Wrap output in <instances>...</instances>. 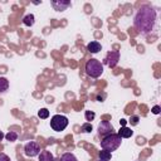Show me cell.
Returning <instances> with one entry per match:
<instances>
[{"instance_id":"obj_1","label":"cell","mask_w":161,"mask_h":161,"mask_svg":"<svg viewBox=\"0 0 161 161\" xmlns=\"http://www.w3.org/2000/svg\"><path fill=\"white\" fill-rule=\"evenodd\" d=\"M156 24H157L156 10L152 6L142 5L136 13L133 19V25L136 30L143 35H147L156 29Z\"/></svg>"},{"instance_id":"obj_2","label":"cell","mask_w":161,"mask_h":161,"mask_svg":"<svg viewBox=\"0 0 161 161\" xmlns=\"http://www.w3.org/2000/svg\"><path fill=\"white\" fill-rule=\"evenodd\" d=\"M121 142H122V138L117 135V133H111V135H107L106 137L102 138L101 141V147L102 150H106V151H116L119 146H121Z\"/></svg>"},{"instance_id":"obj_3","label":"cell","mask_w":161,"mask_h":161,"mask_svg":"<svg viewBox=\"0 0 161 161\" xmlns=\"http://www.w3.org/2000/svg\"><path fill=\"white\" fill-rule=\"evenodd\" d=\"M86 73L91 78H98L103 73V64L98 59L92 58L86 63Z\"/></svg>"},{"instance_id":"obj_4","label":"cell","mask_w":161,"mask_h":161,"mask_svg":"<svg viewBox=\"0 0 161 161\" xmlns=\"http://www.w3.org/2000/svg\"><path fill=\"white\" fill-rule=\"evenodd\" d=\"M69 121L65 116L63 114H54L50 119V127L53 128V131L55 132H60V131H64L68 126Z\"/></svg>"},{"instance_id":"obj_5","label":"cell","mask_w":161,"mask_h":161,"mask_svg":"<svg viewBox=\"0 0 161 161\" xmlns=\"http://www.w3.org/2000/svg\"><path fill=\"white\" fill-rule=\"evenodd\" d=\"M24 152L28 157H34V156H38L40 153V146L38 142L35 141H29L28 143H25L24 146Z\"/></svg>"},{"instance_id":"obj_6","label":"cell","mask_w":161,"mask_h":161,"mask_svg":"<svg viewBox=\"0 0 161 161\" xmlns=\"http://www.w3.org/2000/svg\"><path fill=\"white\" fill-rule=\"evenodd\" d=\"M97 131H98V136L103 138V137H106L107 135L113 133V132H114V128H113V126L111 125V122H108V121H102V122L98 125Z\"/></svg>"},{"instance_id":"obj_7","label":"cell","mask_w":161,"mask_h":161,"mask_svg":"<svg viewBox=\"0 0 161 161\" xmlns=\"http://www.w3.org/2000/svg\"><path fill=\"white\" fill-rule=\"evenodd\" d=\"M118 60H119V53H118L117 50H111V52H108L107 55H106V58H104V63H106L109 68H114V67L117 65Z\"/></svg>"},{"instance_id":"obj_8","label":"cell","mask_w":161,"mask_h":161,"mask_svg":"<svg viewBox=\"0 0 161 161\" xmlns=\"http://www.w3.org/2000/svg\"><path fill=\"white\" fill-rule=\"evenodd\" d=\"M72 5L70 1L67 0H60V1H52V6L54 8V10L57 11H64L67 10V8H69Z\"/></svg>"},{"instance_id":"obj_9","label":"cell","mask_w":161,"mask_h":161,"mask_svg":"<svg viewBox=\"0 0 161 161\" xmlns=\"http://www.w3.org/2000/svg\"><path fill=\"white\" fill-rule=\"evenodd\" d=\"M121 138H130L132 135H133V131L130 128V127H127V126H121V128H119V131H118V133H117Z\"/></svg>"},{"instance_id":"obj_10","label":"cell","mask_w":161,"mask_h":161,"mask_svg":"<svg viewBox=\"0 0 161 161\" xmlns=\"http://www.w3.org/2000/svg\"><path fill=\"white\" fill-rule=\"evenodd\" d=\"M101 49H102L101 44H99L98 42H96V40H93V42H91V43H88V44H87V50H88L89 53H92V54L98 53Z\"/></svg>"},{"instance_id":"obj_11","label":"cell","mask_w":161,"mask_h":161,"mask_svg":"<svg viewBox=\"0 0 161 161\" xmlns=\"http://www.w3.org/2000/svg\"><path fill=\"white\" fill-rule=\"evenodd\" d=\"M39 161H54V156L50 151L48 150H43L39 153Z\"/></svg>"},{"instance_id":"obj_12","label":"cell","mask_w":161,"mask_h":161,"mask_svg":"<svg viewBox=\"0 0 161 161\" xmlns=\"http://www.w3.org/2000/svg\"><path fill=\"white\" fill-rule=\"evenodd\" d=\"M59 161H78V160H77V157L72 152H65V153H63L60 156Z\"/></svg>"},{"instance_id":"obj_13","label":"cell","mask_w":161,"mask_h":161,"mask_svg":"<svg viewBox=\"0 0 161 161\" xmlns=\"http://www.w3.org/2000/svg\"><path fill=\"white\" fill-rule=\"evenodd\" d=\"M34 15L33 14H28V15H25L24 18H23V24L24 25H26V26H31L33 24H34Z\"/></svg>"},{"instance_id":"obj_14","label":"cell","mask_w":161,"mask_h":161,"mask_svg":"<svg viewBox=\"0 0 161 161\" xmlns=\"http://www.w3.org/2000/svg\"><path fill=\"white\" fill-rule=\"evenodd\" d=\"M98 156H99V160H103V161H109V160H111V157H112V152L106 151V150H102V151H99Z\"/></svg>"},{"instance_id":"obj_15","label":"cell","mask_w":161,"mask_h":161,"mask_svg":"<svg viewBox=\"0 0 161 161\" xmlns=\"http://www.w3.org/2000/svg\"><path fill=\"white\" fill-rule=\"evenodd\" d=\"M9 88V80L5 77H0V92H5Z\"/></svg>"},{"instance_id":"obj_16","label":"cell","mask_w":161,"mask_h":161,"mask_svg":"<svg viewBox=\"0 0 161 161\" xmlns=\"http://www.w3.org/2000/svg\"><path fill=\"white\" fill-rule=\"evenodd\" d=\"M5 138H6L8 141H10V142H14V141L18 140V133H16L15 131H9V132L5 135Z\"/></svg>"},{"instance_id":"obj_17","label":"cell","mask_w":161,"mask_h":161,"mask_svg":"<svg viewBox=\"0 0 161 161\" xmlns=\"http://www.w3.org/2000/svg\"><path fill=\"white\" fill-rule=\"evenodd\" d=\"M92 130H93V127H92V125H91L89 122L83 123V125H82V127H80V131H82V132H84V133H89Z\"/></svg>"},{"instance_id":"obj_18","label":"cell","mask_w":161,"mask_h":161,"mask_svg":"<svg viewBox=\"0 0 161 161\" xmlns=\"http://www.w3.org/2000/svg\"><path fill=\"white\" fill-rule=\"evenodd\" d=\"M38 116H39V118L45 119V118H48V117H49V111H48L47 108H42V109L38 112Z\"/></svg>"},{"instance_id":"obj_19","label":"cell","mask_w":161,"mask_h":161,"mask_svg":"<svg viewBox=\"0 0 161 161\" xmlns=\"http://www.w3.org/2000/svg\"><path fill=\"white\" fill-rule=\"evenodd\" d=\"M84 117H86V121H93L94 117H96V114L92 111H86L84 112Z\"/></svg>"},{"instance_id":"obj_20","label":"cell","mask_w":161,"mask_h":161,"mask_svg":"<svg viewBox=\"0 0 161 161\" xmlns=\"http://www.w3.org/2000/svg\"><path fill=\"white\" fill-rule=\"evenodd\" d=\"M138 121H140V118H138V116H131V119H130V122H131V125H133V126H136V125H138Z\"/></svg>"},{"instance_id":"obj_21","label":"cell","mask_w":161,"mask_h":161,"mask_svg":"<svg viewBox=\"0 0 161 161\" xmlns=\"http://www.w3.org/2000/svg\"><path fill=\"white\" fill-rule=\"evenodd\" d=\"M0 161H11V160H10V157H9L6 153L0 152Z\"/></svg>"},{"instance_id":"obj_22","label":"cell","mask_w":161,"mask_h":161,"mask_svg":"<svg viewBox=\"0 0 161 161\" xmlns=\"http://www.w3.org/2000/svg\"><path fill=\"white\" fill-rule=\"evenodd\" d=\"M160 111H161L160 106H155V107L152 108V113H155V114H158V113H160Z\"/></svg>"},{"instance_id":"obj_23","label":"cell","mask_w":161,"mask_h":161,"mask_svg":"<svg viewBox=\"0 0 161 161\" xmlns=\"http://www.w3.org/2000/svg\"><path fill=\"white\" fill-rule=\"evenodd\" d=\"M119 123H121V126H126V123H127V121H126L125 118H122V119L119 121Z\"/></svg>"},{"instance_id":"obj_24","label":"cell","mask_w":161,"mask_h":161,"mask_svg":"<svg viewBox=\"0 0 161 161\" xmlns=\"http://www.w3.org/2000/svg\"><path fill=\"white\" fill-rule=\"evenodd\" d=\"M4 137H5V135L3 133V131H0V141H1V140H3Z\"/></svg>"},{"instance_id":"obj_25","label":"cell","mask_w":161,"mask_h":161,"mask_svg":"<svg viewBox=\"0 0 161 161\" xmlns=\"http://www.w3.org/2000/svg\"><path fill=\"white\" fill-rule=\"evenodd\" d=\"M99 161H103V160H99Z\"/></svg>"}]
</instances>
